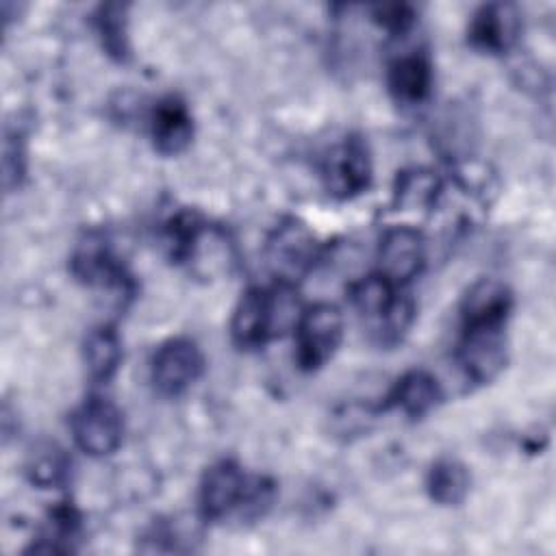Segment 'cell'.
Masks as SVG:
<instances>
[{
	"mask_svg": "<svg viewBox=\"0 0 556 556\" xmlns=\"http://www.w3.org/2000/svg\"><path fill=\"white\" fill-rule=\"evenodd\" d=\"M163 241L172 261L187 265L200 278L228 274L232 265V243L228 235L193 211H180L167 219Z\"/></svg>",
	"mask_w": 556,
	"mask_h": 556,
	"instance_id": "cell-1",
	"label": "cell"
},
{
	"mask_svg": "<svg viewBox=\"0 0 556 556\" xmlns=\"http://www.w3.org/2000/svg\"><path fill=\"white\" fill-rule=\"evenodd\" d=\"M348 298L367 330L382 345H395L408 332L415 319L410 293L387 280L382 274L365 276L350 285Z\"/></svg>",
	"mask_w": 556,
	"mask_h": 556,
	"instance_id": "cell-2",
	"label": "cell"
},
{
	"mask_svg": "<svg viewBox=\"0 0 556 556\" xmlns=\"http://www.w3.org/2000/svg\"><path fill=\"white\" fill-rule=\"evenodd\" d=\"M321 245L315 232L298 217L278 222L265 239L263 258L276 282L298 285L319 261Z\"/></svg>",
	"mask_w": 556,
	"mask_h": 556,
	"instance_id": "cell-3",
	"label": "cell"
},
{
	"mask_svg": "<svg viewBox=\"0 0 556 556\" xmlns=\"http://www.w3.org/2000/svg\"><path fill=\"white\" fill-rule=\"evenodd\" d=\"M506 361V324H463L456 345V363L467 380L486 384L504 371Z\"/></svg>",
	"mask_w": 556,
	"mask_h": 556,
	"instance_id": "cell-4",
	"label": "cell"
},
{
	"mask_svg": "<svg viewBox=\"0 0 556 556\" xmlns=\"http://www.w3.org/2000/svg\"><path fill=\"white\" fill-rule=\"evenodd\" d=\"M295 363L304 371L324 367L343 341V313L328 302L304 308L295 326Z\"/></svg>",
	"mask_w": 556,
	"mask_h": 556,
	"instance_id": "cell-5",
	"label": "cell"
},
{
	"mask_svg": "<svg viewBox=\"0 0 556 556\" xmlns=\"http://www.w3.org/2000/svg\"><path fill=\"white\" fill-rule=\"evenodd\" d=\"M371 154L367 141L350 135L332 146L321 159V180L332 198L350 200L371 185Z\"/></svg>",
	"mask_w": 556,
	"mask_h": 556,
	"instance_id": "cell-6",
	"label": "cell"
},
{
	"mask_svg": "<svg viewBox=\"0 0 556 556\" xmlns=\"http://www.w3.org/2000/svg\"><path fill=\"white\" fill-rule=\"evenodd\" d=\"M76 445L89 456L113 454L124 437V417L117 404L102 395L87 397L70 419Z\"/></svg>",
	"mask_w": 556,
	"mask_h": 556,
	"instance_id": "cell-7",
	"label": "cell"
},
{
	"mask_svg": "<svg viewBox=\"0 0 556 556\" xmlns=\"http://www.w3.org/2000/svg\"><path fill=\"white\" fill-rule=\"evenodd\" d=\"M204 371V354L195 341L176 337L159 345L150 363V378L161 395L176 397L191 389Z\"/></svg>",
	"mask_w": 556,
	"mask_h": 556,
	"instance_id": "cell-8",
	"label": "cell"
},
{
	"mask_svg": "<svg viewBox=\"0 0 556 556\" xmlns=\"http://www.w3.org/2000/svg\"><path fill=\"white\" fill-rule=\"evenodd\" d=\"M248 480L250 478L245 476L239 463L230 458L213 463L200 480V491H198L200 515L206 521H219L237 513L245 497Z\"/></svg>",
	"mask_w": 556,
	"mask_h": 556,
	"instance_id": "cell-9",
	"label": "cell"
},
{
	"mask_svg": "<svg viewBox=\"0 0 556 556\" xmlns=\"http://www.w3.org/2000/svg\"><path fill=\"white\" fill-rule=\"evenodd\" d=\"M426 263V239L413 226H391L378 243V267L387 280L402 287L410 282Z\"/></svg>",
	"mask_w": 556,
	"mask_h": 556,
	"instance_id": "cell-10",
	"label": "cell"
},
{
	"mask_svg": "<svg viewBox=\"0 0 556 556\" xmlns=\"http://www.w3.org/2000/svg\"><path fill=\"white\" fill-rule=\"evenodd\" d=\"M230 337L241 350H256L278 337L269 289L250 287L241 293L230 317Z\"/></svg>",
	"mask_w": 556,
	"mask_h": 556,
	"instance_id": "cell-11",
	"label": "cell"
},
{
	"mask_svg": "<svg viewBox=\"0 0 556 556\" xmlns=\"http://www.w3.org/2000/svg\"><path fill=\"white\" fill-rule=\"evenodd\" d=\"M72 274L89 285L104 289H126L128 276L111 250V243L100 232H87L74 248L70 258Z\"/></svg>",
	"mask_w": 556,
	"mask_h": 556,
	"instance_id": "cell-12",
	"label": "cell"
},
{
	"mask_svg": "<svg viewBox=\"0 0 556 556\" xmlns=\"http://www.w3.org/2000/svg\"><path fill=\"white\" fill-rule=\"evenodd\" d=\"M521 17L515 4L489 2L471 15L467 39L480 52L504 54L517 43Z\"/></svg>",
	"mask_w": 556,
	"mask_h": 556,
	"instance_id": "cell-13",
	"label": "cell"
},
{
	"mask_svg": "<svg viewBox=\"0 0 556 556\" xmlns=\"http://www.w3.org/2000/svg\"><path fill=\"white\" fill-rule=\"evenodd\" d=\"M148 128L156 152L165 156L180 154L193 139V117L187 102L174 93L161 98L148 115Z\"/></svg>",
	"mask_w": 556,
	"mask_h": 556,
	"instance_id": "cell-14",
	"label": "cell"
},
{
	"mask_svg": "<svg viewBox=\"0 0 556 556\" xmlns=\"http://www.w3.org/2000/svg\"><path fill=\"white\" fill-rule=\"evenodd\" d=\"M434 74L424 52H406L395 56L387 67V87L397 104L415 106L428 100Z\"/></svg>",
	"mask_w": 556,
	"mask_h": 556,
	"instance_id": "cell-15",
	"label": "cell"
},
{
	"mask_svg": "<svg viewBox=\"0 0 556 556\" xmlns=\"http://www.w3.org/2000/svg\"><path fill=\"white\" fill-rule=\"evenodd\" d=\"M443 391L439 380L426 369H410L402 374L384 397V408H397L410 419L426 417L439 406Z\"/></svg>",
	"mask_w": 556,
	"mask_h": 556,
	"instance_id": "cell-16",
	"label": "cell"
},
{
	"mask_svg": "<svg viewBox=\"0 0 556 556\" xmlns=\"http://www.w3.org/2000/svg\"><path fill=\"white\" fill-rule=\"evenodd\" d=\"M510 308V289L497 278H480L460 300V319L463 324H506Z\"/></svg>",
	"mask_w": 556,
	"mask_h": 556,
	"instance_id": "cell-17",
	"label": "cell"
},
{
	"mask_svg": "<svg viewBox=\"0 0 556 556\" xmlns=\"http://www.w3.org/2000/svg\"><path fill=\"white\" fill-rule=\"evenodd\" d=\"M122 358H124V350H122V339L115 326L100 324L87 332L83 343V363H85L87 376L93 382L98 384L109 382L117 374Z\"/></svg>",
	"mask_w": 556,
	"mask_h": 556,
	"instance_id": "cell-18",
	"label": "cell"
},
{
	"mask_svg": "<svg viewBox=\"0 0 556 556\" xmlns=\"http://www.w3.org/2000/svg\"><path fill=\"white\" fill-rule=\"evenodd\" d=\"M443 191V180L428 167L402 169L393 182L395 211H430L437 206Z\"/></svg>",
	"mask_w": 556,
	"mask_h": 556,
	"instance_id": "cell-19",
	"label": "cell"
},
{
	"mask_svg": "<svg viewBox=\"0 0 556 556\" xmlns=\"http://www.w3.org/2000/svg\"><path fill=\"white\" fill-rule=\"evenodd\" d=\"M471 486L469 469L450 456L434 460L426 473V491L441 506H458Z\"/></svg>",
	"mask_w": 556,
	"mask_h": 556,
	"instance_id": "cell-20",
	"label": "cell"
},
{
	"mask_svg": "<svg viewBox=\"0 0 556 556\" xmlns=\"http://www.w3.org/2000/svg\"><path fill=\"white\" fill-rule=\"evenodd\" d=\"M126 4L109 2L98 7L93 26L102 41V48L117 61L128 59V28H126Z\"/></svg>",
	"mask_w": 556,
	"mask_h": 556,
	"instance_id": "cell-21",
	"label": "cell"
},
{
	"mask_svg": "<svg viewBox=\"0 0 556 556\" xmlns=\"http://www.w3.org/2000/svg\"><path fill=\"white\" fill-rule=\"evenodd\" d=\"M70 460L65 452L52 443L37 447L28 458V476L39 486H54L65 480Z\"/></svg>",
	"mask_w": 556,
	"mask_h": 556,
	"instance_id": "cell-22",
	"label": "cell"
},
{
	"mask_svg": "<svg viewBox=\"0 0 556 556\" xmlns=\"http://www.w3.org/2000/svg\"><path fill=\"white\" fill-rule=\"evenodd\" d=\"M2 172H4V189L11 191L20 187L26 174V150L20 132L4 135V156H2Z\"/></svg>",
	"mask_w": 556,
	"mask_h": 556,
	"instance_id": "cell-23",
	"label": "cell"
},
{
	"mask_svg": "<svg viewBox=\"0 0 556 556\" xmlns=\"http://www.w3.org/2000/svg\"><path fill=\"white\" fill-rule=\"evenodd\" d=\"M371 11L374 20L393 35H404L415 24V11L408 4H378Z\"/></svg>",
	"mask_w": 556,
	"mask_h": 556,
	"instance_id": "cell-24",
	"label": "cell"
}]
</instances>
